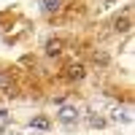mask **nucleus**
<instances>
[{"mask_svg": "<svg viewBox=\"0 0 135 135\" xmlns=\"http://www.w3.org/2000/svg\"><path fill=\"white\" fill-rule=\"evenodd\" d=\"M95 62H100V65H108V57H105V54H95Z\"/></svg>", "mask_w": 135, "mask_h": 135, "instance_id": "obj_8", "label": "nucleus"}, {"mask_svg": "<svg viewBox=\"0 0 135 135\" xmlns=\"http://www.w3.org/2000/svg\"><path fill=\"white\" fill-rule=\"evenodd\" d=\"M41 8H43V14H57L62 8V0H41Z\"/></svg>", "mask_w": 135, "mask_h": 135, "instance_id": "obj_5", "label": "nucleus"}, {"mask_svg": "<svg viewBox=\"0 0 135 135\" xmlns=\"http://www.w3.org/2000/svg\"><path fill=\"white\" fill-rule=\"evenodd\" d=\"M62 51H65V41L62 38H49L43 43V54H46V57H60Z\"/></svg>", "mask_w": 135, "mask_h": 135, "instance_id": "obj_2", "label": "nucleus"}, {"mask_svg": "<svg viewBox=\"0 0 135 135\" xmlns=\"http://www.w3.org/2000/svg\"><path fill=\"white\" fill-rule=\"evenodd\" d=\"M65 76L70 78V81H81V78L86 76V68H84L81 62H70V65L65 68Z\"/></svg>", "mask_w": 135, "mask_h": 135, "instance_id": "obj_4", "label": "nucleus"}, {"mask_svg": "<svg viewBox=\"0 0 135 135\" xmlns=\"http://www.w3.org/2000/svg\"><path fill=\"white\" fill-rule=\"evenodd\" d=\"M116 30L119 32H127L130 30V19H116Z\"/></svg>", "mask_w": 135, "mask_h": 135, "instance_id": "obj_7", "label": "nucleus"}, {"mask_svg": "<svg viewBox=\"0 0 135 135\" xmlns=\"http://www.w3.org/2000/svg\"><path fill=\"white\" fill-rule=\"evenodd\" d=\"M0 92H3L6 97H16V81H14V76H11L8 70H0Z\"/></svg>", "mask_w": 135, "mask_h": 135, "instance_id": "obj_1", "label": "nucleus"}, {"mask_svg": "<svg viewBox=\"0 0 135 135\" xmlns=\"http://www.w3.org/2000/svg\"><path fill=\"white\" fill-rule=\"evenodd\" d=\"M57 119L62 122V124H73V122L78 119V108L76 105H62L60 114H57Z\"/></svg>", "mask_w": 135, "mask_h": 135, "instance_id": "obj_3", "label": "nucleus"}, {"mask_svg": "<svg viewBox=\"0 0 135 135\" xmlns=\"http://www.w3.org/2000/svg\"><path fill=\"white\" fill-rule=\"evenodd\" d=\"M30 127H35V130H49V127H51V122H49L46 116H35V119L30 122Z\"/></svg>", "mask_w": 135, "mask_h": 135, "instance_id": "obj_6", "label": "nucleus"}]
</instances>
